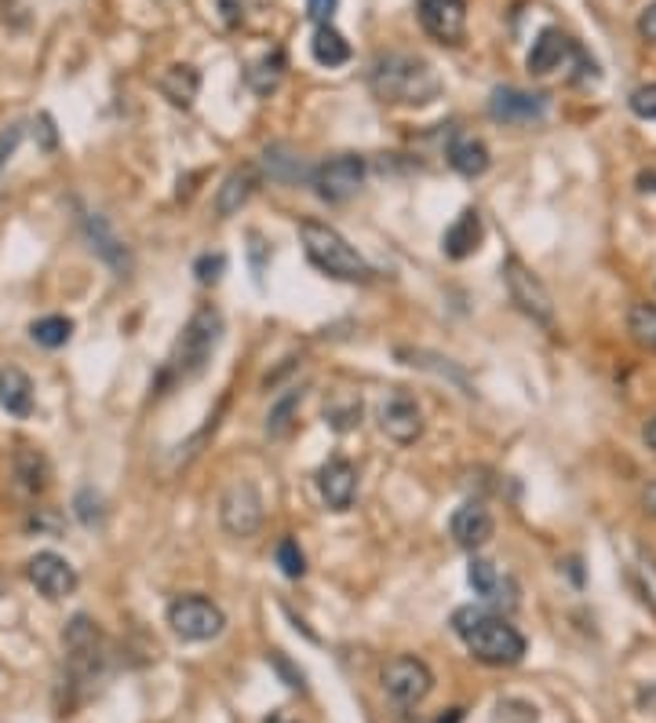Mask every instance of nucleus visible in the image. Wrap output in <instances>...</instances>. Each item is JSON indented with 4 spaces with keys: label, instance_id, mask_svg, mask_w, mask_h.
I'll return each instance as SVG.
<instances>
[{
    "label": "nucleus",
    "instance_id": "46",
    "mask_svg": "<svg viewBox=\"0 0 656 723\" xmlns=\"http://www.w3.org/2000/svg\"><path fill=\"white\" fill-rule=\"evenodd\" d=\"M638 191H656V172H642V176H638Z\"/></svg>",
    "mask_w": 656,
    "mask_h": 723
},
{
    "label": "nucleus",
    "instance_id": "4",
    "mask_svg": "<svg viewBox=\"0 0 656 723\" xmlns=\"http://www.w3.org/2000/svg\"><path fill=\"white\" fill-rule=\"evenodd\" d=\"M299 242L303 253L318 271L339 282H372V267L365 264V256L350 245L336 227H328L321 220H303L299 223Z\"/></svg>",
    "mask_w": 656,
    "mask_h": 723
},
{
    "label": "nucleus",
    "instance_id": "23",
    "mask_svg": "<svg viewBox=\"0 0 656 723\" xmlns=\"http://www.w3.org/2000/svg\"><path fill=\"white\" fill-rule=\"evenodd\" d=\"M157 89H161V95L168 99L172 106L191 110L197 92H201V73L191 67V62H175V67H168V70L161 73Z\"/></svg>",
    "mask_w": 656,
    "mask_h": 723
},
{
    "label": "nucleus",
    "instance_id": "12",
    "mask_svg": "<svg viewBox=\"0 0 656 723\" xmlns=\"http://www.w3.org/2000/svg\"><path fill=\"white\" fill-rule=\"evenodd\" d=\"M380 428L394 439L398 446H412L423 435V414L416 406V398L409 391H387L383 406H380Z\"/></svg>",
    "mask_w": 656,
    "mask_h": 723
},
{
    "label": "nucleus",
    "instance_id": "7",
    "mask_svg": "<svg viewBox=\"0 0 656 723\" xmlns=\"http://www.w3.org/2000/svg\"><path fill=\"white\" fill-rule=\"evenodd\" d=\"M314 191H318L321 202L328 205H344L350 202L358 191H361V183H365V157L361 154H336V157H328L321 161L318 169H314Z\"/></svg>",
    "mask_w": 656,
    "mask_h": 723
},
{
    "label": "nucleus",
    "instance_id": "44",
    "mask_svg": "<svg viewBox=\"0 0 656 723\" xmlns=\"http://www.w3.org/2000/svg\"><path fill=\"white\" fill-rule=\"evenodd\" d=\"M642 439H646L649 450H656V417L646 420V428H642Z\"/></svg>",
    "mask_w": 656,
    "mask_h": 723
},
{
    "label": "nucleus",
    "instance_id": "13",
    "mask_svg": "<svg viewBox=\"0 0 656 723\" xmlns=\"http://www.w3.org/2000/svg\"><path fill=\"white\" fill-rule=\"evenodd\" d=\"M423 30L438 44H460L467 33V0H416Z\"/></svg>",
    "mask_w": 656,
    "mask_h": 723
},
{
    "label": "nucleus",
    "instance_id": "36",
    "mask_svg": "<svg viewBox=\"0 0 656 723\" xmlns=\"http://www.w3.org/2000/svg\"><path fill=\"white\" fill-rule=\"evenodd\" d=\"M267 662L277 669V676H281V680L288 683V688H293V691H303V688H307V676H303V669L288 662V658H285L281 651H270Z\"/></svg>",
    "mask_w": 656,
    "mask_h": 723
},
{
    "label": "nucleus",
    "instance_id": "33",
    "mask_svg": "<svg viewBox=\"0 0 656 723\" xmlns=\"http://www.w3.org/2000/svg\"><path fill=\"white\" fill-rule=\"evenodd\" d=\"M277 567H281L285 578H293V581H299L303 573H307V556H303V548L293 538H285L277 544Z\"/></svg>",
    "mask_w": 656,
    "mask_h": 723
},
{
    "label": "nucleus",
    "instance_id": "30",
    "mask_svg": "<svg viewBox=\"0 0 656 723\" xmlns=\"http://www.w3.org/2000/svg\"><path fill=\"white\" fill-rule=\"evenodd\" d=\"M325 417H328V424H332L336 431L358 428V424H361V398L350 395V391H336L325 403Z\"/></svg>",
    "mask_w": 656,
    "mask_h": 723
},
{
    "label": "nucleus",
    "instance_id": "42",
    "mask_svg": "<svg viewBox=\"0 0 656 723\" xmlns=\"http://www.w3.org/2000/svg\"><path fill=\"white\" fill-rule=\"evenodd\" d=\"M219 4H223V19H226V27H237V22L245 19L242 0H219Z\"/></svg>",
    "mask_w": 656,
    "mask_h": 723
},
{
    "label": "nucleus",
    "instance_id": "21",
    "mask_svg": "<svg viewBox=\"0 0 656 723\" xmlns=\"http://www.w3.org/2000/svg\"><path fill=\"white\" fill-rule=\"evenodd\" d=\"M256 186H259V172L256 169H252V165L234 169L230 176L223 180L219 191H216V216L219 220L237 216V212L248 205V197L256 194Z\"/></svg>",
    "mask_w": 656,
    "mask_h": 723
},
{
    "label": "nucleus",
    "instance_id": "11",
    "mask_svg": "<svg viewBox=\"0 0 656 723\" xmlns=\"http://www.w3.org/2000/svg\"><path fill=\"white\" fill-rule=\"evenodd\" d=\"M489 118L500 124H536L547 118V95L503 84V89H492L489 95Z\"/></svg>",
    "mask_w": 656,
    "mask_h": 723
},
{
    "label": "nucleus",
    "instance_id": "45",
    "mask_svg": "<svg viewBox=\"0 0 656 723\" xmlns=\"http://www.w3.org/2000/svg\"><path fill=\"white\" fill-rule=\"evenodd\" d=\"M642 505H646V512L656 519V482H649V490H646V497H642Z\"/></svg>",
    "mask_w": 656,
    "mask_h": 723
},
{
    "label": "nucleus",
    "instance_id": "3",
    "mask_svg": "<svg viewBox=\"0 0 656 723\" xmlns=\"http://www.w3.org/2000/svg\"><path fill=\"white\" fill-rule=\"evenodd\" d=\"M452 629L467 643L482 665L503 669V665H519L525 658V635L511 625L508 618L489 614L482 607H460L452 614Z\"/></svg>",
    "mask_w": 656,
    "mask_h": 723
},
{
    "label": "nucleus",
    "instance_id": "10",
    "mask_svg": "<svg viewBox=\"0 0 656 723\" xmlns=\"http://www.w3.org/2000/svg\"><path fill=\"white\" fill-rule=\"evenodd\" d=\"M62 643L70 651V669L78 680H92L99 669V658H103V635H99L95 621L88 614H78L62 632Z\"/></svg>",
    "mask_w": 656,
    "mask_h": 723
},
{
    "label": "nucleus",
    "instance_id": "27",
    "mask_svg": "<svg viewBox=\"0 0 656 723\" xmlns=\"http://www.w3.org/2000/svg\"><path fill=\"white\" fill-rule=\"evenodd\" d=\"M310 52H314V59H318L321 67H328V70L347 67L350 55H355V52H350V41L332 27V22H328V27H318V30H314Z\"/></svg>",
    "mask_w": 656,
    "mask_h": 723
},
{
    "label": "nucleus",
    "instance_id": "14",
    "mask_svg": "<svg viewBox=\"0 0 656 723\" xmlns=\"http://www.w3.org/2000/svg\"><path fill=\"white\" fill-rule=\"evenodd\" d=\"M27 573H30L33 589L41 592L44 600H66V595L78 592V570L55 552H37L30 559Z\"/></svg>",
    "mask_w": 656,
    "mask_h": 723
},
{
    "label": "nucleus",
    "instance_id": "38",
    "mask_svg": "<svg viewBox=\"0 0 656 723\" xmlns=\"http://www.w3.org/2000/svg\"><path fill=\"white\" fill-rule=\"evenodd\" d=\"M336 8H339V0H307V16L314 27H328L336 16Z\"/></svg>",
    "mask_w": 656,
    "mask_h": 723
},
{
    "label": "nucleus",
    "instance_id": "1",
    "mask_svg": "<svg viewBox=\"0 0 656 723\" xmlns=\"http://www.w3.org/2000/svg\"><path fill=\"white\" fill-rule=\"evenodd\" d=\"M223 340V315L219 307L212 304H201L191 322L183 326L180 340H175L168 362L161 366V377H157V391H168V388H180V384H191L197 380L201 373L208 369L212 355Z\"/></svg>",
    "mask_w": 656,
    "mask_h": 723
},
{
    "label": "nucleus",
    "instance_id": "25",
    "mask_svg": "<svg viewBox=\"0 0 656 723\" xmlns=\"http://www.w3.org/2000/svg\"><path fill=\"white\" fill-rule=\"evenodd\" d=\"M263 169H267V176L277 183H303L314 176L303 154H296L293 146H285V143H274L263 151Z\"/></svg>",
    "mask_w": 656,
    "mask_h": 723
},
{
    "label": "nucleus",
    "instance_id": "15",
    "mask_svg": "<svg viewBox=\"0 0 656 723\" xmlns=\"http://www.w3.org/2000/svg\"><path fill=\"white\" fill-rule=\"evenodd\" d=\"M467 581H471V589L482 595L489 607H500V610L519 607V581H514L511 573H500L489 559H471Z\"/></svg>",
    "mask_w": 656,
    "mask_h": 723
},
{
    "label": "nucleus",
    "instance_id": "22",
    "mask_svg": "<svg viewBox=\"0 0 656 723\" xmlns=\"http://www.w3.org/2000/svg\"><path fill=\"white\" fill-rule=\"evenodd\" d=\"M445 157H449V165L457 169L463 180H478V176H485L489 165H492L489 146H485L482 140H474V135H452Z\"/></svg>",
    "mask_w": 656,
    "mask_h": 723
},
{
    "label": "nucleus",
    "instance_id": "35",
    "mask_svg": "<svg viewBox=\"0 0 656 723\" xmlns=\"http://www.w3.org/2000/svg\"><path fill=\"white\" fill-rule=\"evenodd\" d=\"M223 271H226L223 253H205V256H197V264H194V274L201 285H216L223 278Z\"/></svg>",
    "mask_w": 656,
    "mask_h": 723
},
{
    "label": "nucleus",
    "instance_id": "19",
    "mask_svg": "<svg viewBox=\"0 0 656 723\" xmlns=\"http://www.w3.org/2000/svg\"><path fill=\"white\" fill-rule=\"evenodd\" d=\"M482 238H485L482 212L463 208L460 216L452 220V227L445 231V238H441V248H445L449 259H467V256H474L478 248H482Z\"/></svg>",
    "mask_w": 656,
    "mask_h": 723
},
{
    "label": "nucleus",
    "instance_id": "37",
    "mask_svg": "<svg viewBox=\"0 0 656 723\" xmlns=\"http://www.w3.org/2000/svg\"><path fill=\"white\" fill-rule=\"evenodd\" d=\"M631 110L642 121H656V84H642V89L631 92Z\"/></svg>",
    "mask_w": 656,
    "mask_h": 723
},
{
    "label": "nucleus",
    "instance_id": "26",
    "mask_svg": "<svg viewBox=\"0 0 656 723\" xmlns=\"http://www.w3.org/2000/svg\"><path fill=\"white\" fill-rule=\"evenodd\" d=\"M285 70H288L285 52H281V48H270V52H263L256 62H248L245 84H248V89L256 92V95H270V92H277V84H281Z\"/></svg>",
    "mask_w": 656,
    "mask_h": 723
},
{
    "label": "nucleus",
    "instance_id": "2",
    "mask_svg": "<svg viewBox=\"0 0 656 723\" xmlns=\"http://www.w3.org/2000/svg\"><path fill=\"white\" fill-rule=\"evenodd\" d=\"M369 84L380 103H394V106H427L441 95V78L434 73L431 62L406 52H390L376 59Z\"/></svg>",
    "mask_w": 656,
    "mask_h": 723
},
{
    "label": "nucleus",
    "instance_id": "34",
    "mask_svg": "<svg viewBox=\"0 0 656 723\" xmlns=\"http://www.w3.org/2000/svg\"><path fill=\"white\" fill-rule=\"evenodd\" d=\"M73 512H78L84 527H95V522H103V497L95 490H81L78 501H73Z\"/></svg>",
    "mask_w": 656,
    "mask_h": 723
},
{
    "label": "nucleus",
    "instance_id": "32",
    "mask_svg": "<svg viewBox=\"0 0 656 723\" xmlns=\"http://www.w3.org/2000/svg\"><path fill=\"white\" fill-rule=\"evenodd\" d=\"M30 336H33V344H41V347H62V344H70V336H73V322L66 315H48L41 322H33L30 326Z\"/></svg>",
    "mask_w": 656,
    "mask_h": 723
},
{
    "label": "nucleus",
    "instance_id": "28",
    "mask_svg": "<svg viewBox=\"0 0 656 723\" xmlns=\"http://www.w3.org/2000/svg\"><path fill=\"white\" fill-rule=\"evenodd\" d=\"M16 476H19V482L27 486L30 493H41L44 486H48V479H52V468H48L44 454L30 450V446H22V450L16 454Z\"/></svg>",
    "mask_w": 656,
    "mask_h": 723
},
{
    "label": "nucleus",
    "instance_id": "6",
    "mask_svg": "<svg viewBox=\"0 0 656 723\" xmlns=\"http://www.w3.org/2000/svg\"><path fill=\"white\" fill-rule=\"evenodd\" d=\"M168 625L180 640L205 643V640H216L226 629V614L208 600V595H180V600H172L168 607Z\"/></svg>",
    "mask_w": 656,
    "mask_h": 723
},
{
    "label": "nucleus",
    "instance_id": "31",
    "mask_svg": "<svg viewBox=\"0 0 656 723\" xmlns=\"http://www.w3.org/2000/svg\"><path fill=\"white\" fill-rule=\"evenodd\" d=\"M627 333L631 340L646 352H656V304H635L627 310Z\"/></svg>",
    "mask_w": 656,
    "mask_h": 723
},
{
    "label": "nucleus",
    "instance_id": "8",
    "mask_svg": "<svg viewBox=\"0 0 656 723\" xmlns=\"http://www.w3.org/2000/svg\"><path fill=\"white\" fill-rule=\"evenodd\" d=\"M383 691L394 697L398 705H420L427 694L434 691V672L427 662L412 654H398L383 665Z\"/></svg>",
    "mask_w": 656,
    "mask_h": 723
},
{
    "label": "nucleus",
    "instance_id": "29",
    "mask_svg": "<svg viewBox=\"0 0 656 723\" xmlns=\"http://www.w3.org/2000/svg\"><path fill=\"white\" fill-rule=\"evenodd\" d=\"M299 403H303V388H288V391L270 406V417H267V435H270V439H285V435L293 431Z\"/></svg>",
    "mask_w": 656,
    "mask_h": 723
},
{
    "label": "nucleus",
    "instance_id": "17",
    "mask_svg": "<svg viewBox=\"0 0 656 723\" xmlns=\"http://www.w3.org/2000/svg\"><path fill=\"white\" fill-rule=\"evenodd\" d=\"M584 48H580L570 33H562V30H544L536 37V44H533V52H529V73H536V78H547V73L554 70H562L565 62L576 59Z\"/></svg>",
    "mask_w": 656,
    "mask_h": 723
},
{
    "label": "nucleus",
    "instance_id": "40",
    "mask_svg": "<svg viewBox=\"0 0 656 723\" xmlns=\"http://www.w3.org/2000/svg\"><path fill=\"white\" fill-rule=\"evenodd\" d=\"M638 33L646 37V41L656 44V0H653V4H649L646 11H642V16H638Z\"/></svg>",
    "mask_w": 656,
    "mask_h": 723
},
{
    "label": "nucleus",
    "instance_id": "18",
    "mask_svg": "<svg viewBox=\"0 0 656 723\" xmlns=\"http://www.w3.org/2000/svg\"><path fill=\"white\" fill-rule=\"evenodd\" d=\"M449 530H452V541H457L460 548H467V552H474V548L489 544L492 530H496V527H492V516L485 512L482 505L467 501V505L457 508V512H452Z\"/></svg>",
    "mask_w": 656,
    "mask_h": 723
},
{
    "label": "nucleus",
    "instance_id": "41",
    "mask_svg": "<svg viewBox=\"0 0 656 723\" xmlns=\"http://www.w3.org/2000/svg\"><path fill=\"white\" fill-rule=\"evenodd\" d=\"M19 140H22V129L16 124V129H8L4 135H0V165H4V161L16 154V146H19Z\"/></svg>",
    "mask_w": 656,
    "mask_h": 723
},
{
    "label": "nucleus",
    "instance_id": "16",
    "mask_svg": "<svg viewBox=\"0 0 656 723\" xmlns=\"http://www.w3.org/2000/svg\"><path fill=\"white\" fill-rule=\"evenodd\" d=\"M318 490L332 512H347L358 497V468L347 457H332L318 471Z\"/></svg>",
    "mask_w": 656,
    "mask_h": 723
},
{
    "label": "nucleus",
    "instance_id": "39",
    "mask_svg": "<svg viewBox=\"0 0 656 723\" xmlns=\"http://www.w3.org/2000/svg\"><path fill=\"white\" fill-rule=\"evenodd\" d=\"M37 143H41V151H48V154H52L55 146H59V132H55L52 114H41V118H37Z\"/></svg>",
    "mask_w": 656,
    "mask_h": 723
},
{
    "label": "nucleus",
    "instance_id": "24",
    "mask_svg": "<svg viewBox=\"0 0 656 723\" xmlns=\"http://www.w3.org/2000/svg\"><path fill=\"white\" fill-rule=\"evenodd\" d=\"M0 406H4L11 417L33 414V380L19 366L0 369Z\"/></svg>",
    "mask_w": 656,
    "mask_h": 723
},
{
    "label": "nucleus",
    "instance_id": "43",
    "mask_svg": "<svg viewBox=\"0 0 656 723\" xmlns=\"http://www.w3.org/2000/svg\"><path fill=\"white\" fill-rule=\"evenodd\" d=\"M248 238H252V271H256V278H263V248L267 245H263L259 234H248Z\"/></svg>",
    "mask_w": 656,
    "mask_h": 723
},
{
    "label": "nucleus",
    "instance_id": "20",
    "mask_svg": "<svg viewBox=\"0 0 656 723\" xmlns=\"http://www.w3.org/2000/svg\"><path fill=\"white\" fill-rule=\"evenodd\" d=\"M81 223H84V234H88V242H92L95 253L103 256L117 274H129L132 271V256H129V248H124V242L117 238V234L110 231V223L99 216V212H84Z\"/></svg>",
    "mask_w": 656,
    "mask_h": 723
},
{
    "label": "nucleus",
    "instance_id": "48",
    "mask_svg": "<svg viewBox=\"0 0 656 723\" xmlns=\"http://www.w3.org/2000/svg\"><path fill=\"white\" fill-rule=\"evenodd\" d=\"M267 723H296V720H288L285 713H270V716H267Z\"/></svg>",
    "mask_w": 656,
    "mask_h": 723
},
{
    "label": "nucleus",
    "instance_id": "5",
    "mask_svg": "<svg viewBox=\"0 0 656 723\" xmlns=\"http://www.w3.org/2000/svg\"><path fill=\"white\" fill-rule=\"evenodd\" d=\"M500 274H503V285H508V293H511V304L519 307L525 318H533L536 326L551 329L554 326V304H551V293L544 289V282H540L514 253L503 259Z\"/></svg>",
    "mask_w": 656,
    "mask_h": 723
},
{
    "label": "nucleus",
    "instance_id": "47",
    "mask_svg": "<svg viewBox=\"0 0 656 723\" xmlns=\"http://www.w3.org/2000/svg\"><path fill=\"white\" fill-rule=\"evenodd\" d=\"M463 720V709H449V716H438V723H460Z\"/></svg>",
    "mask_w": 656,
    "mask_h": 723
},
{
    "label": "nucleus",
    "instance_id": "9",
    "mask_svg": "<svg viewBox=\"0 0 656 723\" xmlns=\"http://www.w3.org/2000/svg\"><path fill=\"white\" fill-rule=\"evenodd\" d=\"M219 522L230 538H252L263 527V497L252 482H230L219 497Z\"/></svg>",
    "mask_w": 656,
    "mask_h": 723
}]
</instances>
